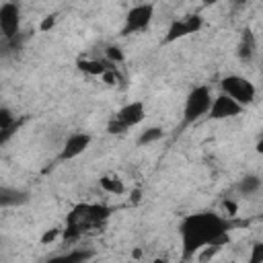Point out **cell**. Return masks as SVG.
Returning <instances> with one entry per match:
<instances>
[{
    "label": "cell",
    "instance_id": "6da1fadb",
    "mask_svg": "<svg viewBox=\"0 0 263 263\" xmlns=\"http://www.w3.org/2000/svg\"><path fill=\"white\" fill-rule=\"evenodd\" d=\"M230 222L216 212H197L181 220V249L183 257L191 259L205 247H222L228 242Z\"/></svg>",
    "mask_w": 263,
    "mask_h": 263
},
{
    "label": "cell",
    "instance_id": "7a4b0ae2",
    "mask_svg": "<svg viewBox=\"0 0 263 263\" xmlns=\"http://www.w3.org/2000/svg\"><path fill=\"white\" fill-rule=\"evenodd\" d=\"M107 218H109V208L99 205V203H78L66 216V228H64L62 236L64 238H76L84 230L99 226Z\"/></svg>",
    "mask_w": 263,
    "mask_h": 263
},
{
    "label": "cell",
    "instance_id": "3957f363",
    "mask_svg": "<svg viewBox=\"0 0 263 263\" xmlns=\"http://www.w3.org/2000/svg\"><path fill=\"white\" fill-rule=\"evenodd\" d=\"M214 103V92L212 86L208 84H197L189 90V95L185 97V105H183V121L185 123H195L201 117H205L212 109Z\"/></svg>",
    "mask_w": 263,
    "mask_h": 263
},
{
    "label": "cell",
    "instance_id": "277c9868",
    "mask_svg": "<svg viewBox=\"0 0 263 263\" xmlns=\"http://www.w3.org/2000/svg\"><path fill=\"white\" fill-rule=\"evenodd\" d=\"M146 119V105L144 101H129L123 107L117 109V113L113 115V119L107 125V132L111 134H123L129 127L140 125Z\"/></svg>",
    "mask_w": 263,
    "mask_h": 263
},
{
    "label": "cell",
    "instance_id": "5b68a950",
    "mask_svg": "<svg viewBox=\"0 0 263 263\" xmlns=\"http://www.w3.org/2000/svg\"><path fill=\"white\" fill-rule=\"evenodd\" d=\"M220 92H226L242 107H249L257 99V86L242 74H226L220 78Z\"/></svg>",
    "mask_w": 263,
    "mask_h": 263
},
{
    "label": "cell",
    "instance_id": "8992f818",
    "mask_svg": "<svg viewBox=\"0 0 263 263\" xmlns=\"http://www.w3.org/2000/svg\"><path fill=\"white\" fill-rule=\"evenodd\" d=\"M152 18H154V4L142 2V4L132 6L125 14L121 35H132V33H138V31H144L152 23Z\"/></svg>",
    "mask_w": 263,
    "mask_h": 263
},
{
    "label": "cell",
    "instance_id": "52a82bcc",
    "mask_svg": "<svg viewBox=\"0 0 263 263\" xmlns=\"http://www.w3.org/2000/svg\"><path fill=\"white\" fill-rule=\"evenodd\" d=\"M0 31H2V37L6 41L14 39L21 31V6L18 2H4L0 6Z\"/></svg>",
    "mask_w": 263,
    "mask_h": 263
},
{
    "label": "cell",
    "instance_id": "ba28073f",
    "mask_svg": "<svg viewBox=\"0 0 263 263\" xmlns=\"http://www.w3.org/2000/svg\"><path fill=\"white\" fill-rule=\"evenodd\" d=\"M247 107H242L238 101H234L232 97H228L226 92H220L214 97V103H212V109L208 113L210 119L214 121H222V119H232V117H238Z\"/></svg>",
    "mask_w": 263,
    "mask_h": 263
},
{
    "label": "cell",
    "instance_id": "9c48e42d",
    "mask_svg": "<svg viewBox=\"0 0 263 263\" xmlns=\"http://www.w3.org/2000/svg\"><path fill=\"white\" fill-rule=\"evenodd\" d=\"M203 21L199 14H191V16H183V18H175L168 29H166V35H164V43H175L191 33H197L201 29Z\"/></svg>",
    "mask_w": 263,
    "mask_h": 263
},
{
    "label": "cell",
    "instance_id": "30bf717a",
    "mask_svg": "<svg viewBox=\"0 0 263 263\" xmlns=\"http://www.w3.org/2000/svg\"><path fill=\"white\" fill-rule=\"evenodd\" d=\"M90 142H92V136L86 134V132H74V134H70L64 140V144H62L60 160H74V158H78L80 154H84L88 150Z\"/></svg>",
    "mask_w": 263,
    "mask_h": 263
},
{
    "label": "cell",
    "instance_id": "8fae6325",
    "mask_svg": "<svg viewBox=\"0 0 263 263\" xmlns=\"http://www.w3.org/2000/svg\"><path fill=\"white\" fill-rule=\"evenodd\" d=\"M29 201V191L16 189V187H0V205L2 208H12V205H23Z\"/></svg>",
    "mask_w": 263,
    "mask_h": 263
},
{
    "label": "cell",
    "instance_id": "7c38bea8",
    "mask_svg": "<svg viewBox=\"0 0 263 263\" xmlns=\"http://www.w3.org/2000/svg\"><path fill=\"white\" fill-rule=\"evenodd\" d=\"M257 53V39L253 35V31H242L240 35V41H238V47H236V55L240 62H251Z\"/></svg>",
    "mask_w": 263,
    "mask_h": 263
},
{
    "label": "cell",
    "instance_id": "4fadbf2b",
    "mask_svg": "<svg viewBox=\"0 0 263 263\" xmlns=\"http://www.w3.org/2000/svg\"><path fill=\"white\" fill-rule=\"evenodd\" d=\"M16 129V117L8 107L0 109V144H6Z\"/></svg>",
    "mask_w": 263,
    "mask_h": 263
},
{
    "label": "cell",
    "instance_id": "5bb4252c",
    "mask_svg": "<svg viewBox=\"0 0 263 263\" xmlns=\"http://www.w3.org/2000/svg\"><path fill=\"white\" fill-rule=\"evenodd\" d=\"M99 187L105 191V193H109V195H123L125 193V183H123V179L121 177H117V175H103L101 179H99Z\"/></svg>",
    "mask_w": 263,
    "mask_h": 263
},
{
    "label": "cell",
    "instance_id": "9a60e30c",
    "mask_svg": "<svg viewBox=\"0 0 263 263\" xmlns=\"http://www.w3.org/2000/svg\"><path fill=\"white\" fill-rule=\"evenodd\" d=\"M261 189H263V181H261L257 175H247V177H242V179L236 183V191H238L242 197L257 195Z\"/></svg>",
    "mask_w": 263,
    "mask_h": 263
},
{
    "label": "cell",
    "instance_id": "2e32d148",
    "mask_svg": "<svg viewBox=\"0 0 263 263\" xmlns=\"http://www.w3.org/2000/svg\"><path fill=\"white\" fill-rule=\"evenodd\" d=\"M162 136H164V129H162L160 125H150V127H146V129L140 132L136 144H138V146H150V144L162 140Z\"/></svg>",
    "mask_w": 263,
    "mask_h": 263
},
{
    "label": "cell",
    "instance_id": "e0dca14e",
    "mask_svg": "<svg viewBox=\"0 0 263 263\" xmlns=\"http://www.w3.org/2000/svg\"><path fill=\"white\" fill-rule=\"evenodd\" d=\"M95 257V253L92 251H84V249H78V251H72V253H66V255H62L60 259L64 261V263H74V261H88V259H92Z\"/></svg>",
    "mask_w": 263,
    "mask_h": 263
},
{
    "label": "cell",
    "instance_id": "ac0fdd59",
    "mask_svg": "<svg viewBox=\"0 0 263 263\" xmlns=\"http://www.w3.org/2000/svg\"><path fill=\"white\" fill-rule=\"evenodd\" d=\"M105 60H107V62H111L113 66L121 64V62L125 60V55H123V49H121L119 45H109V47L105 49Z\"/></svg>",
    "mask_w": 263,
    "mask_h": 263
},
{
    "label": "cell",
    "instance_id": "d6986e66",
    "mask_svg": "<svg viewBox=\"0 0 263 263\" xmlns=\"http://www.w3.org/2000/svg\"><path fill=\"white\" fill-rule=\"evenodd\" d=\"M249 263H263V242H255V245L251 247Z\"/></svg>",
    "mask_w": 263,
    "mask_h": 263
},
{
    "label": "cell",
    "instance_id": "ffe728a7",
    "mask_svg": "<svg viewBox=\"0 0 263 263\" xmlns=\"http://www.w3.org/2000/svg\"><path fill=\"white\" fill-rule=\"evenodd\" d=\"M64 234V230L62 228H51V230H47L43 236H41V245H49V242H53L58 236H62Z\"/></svg>",
    "mask_w": 263,
    "mask_h": 263
},
{
    "label": "cell",
    "instance_id": "44dd1931",
    "mask_svg": "<svg viewBox=\"0 0 263 263\" xmlns=\"http://www.w3.org/2000/svg\"><path fill=\"white\" fill-rule=\"evenodd\" d=\"M53 25H55V14H49V16H45V18L41 21V25H39V31H43V33H45V31H49Z\"/></svg>",
    "mask_w": 263,
    "mask_h": 263
},
{
    "label": "cell",
    "instance_id": "7402d4cb",
    "mask_svg": "<svg viewBox=\"0 0 263 263\" xmlns=\"http://www.w3.org/2000/svg\"><path fill=\"white\" fill-rule=\"evenodd\" d=\"M224 210H226V214H228V216H234V214L238 212V205H236V201L224 199Z\"/></svg>",
    "mask_w": 263,
    "mask_h": 263
},
{
    "label": "cell",
    "instance_id": "603a6c76",
    "mask_svg": "<svg viewBox=\"0 0 263 263\" xmlns=\"http://www.w3.org/2000/svg\"><path fill=\"white\" fill-rule=\"evenodd\" d=\"M255 148H257V152H263V136H261V140L257 142V146H255Z\"/></svg>",
    "mask_w": 263,
    "mask_h": 263
},
{
    "label": "cell",
    "instance_id": "cb8c5ba5",
    "mask_svg": "<svg viewBox=\"0 0 263 263\" xmlns=\"http://www.w3.org/2000/svg\"><path fill=\"white\" fill-rule=\"evenodd\" d=\"M222 0H203V6H212V4H218Z\"/></svg>",
    "mask_w": 263,
    "mask_h": 263
}]
</instances>
